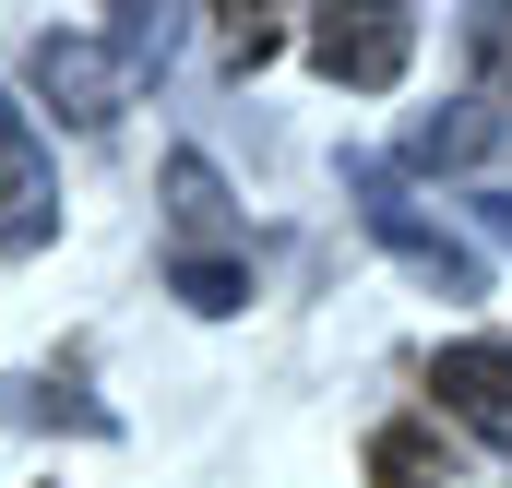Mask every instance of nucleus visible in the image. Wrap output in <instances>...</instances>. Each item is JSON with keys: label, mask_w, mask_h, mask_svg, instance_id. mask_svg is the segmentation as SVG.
Segmentation results:
<instances>
[{"label": "nucleus", "mask_w": 512, "mask_h": 488, "mask_svg": "<svg viewBox=\"0 0 512 488\" xmlns=\"http://www.w3.org/2000/svg\"><path fill=\"white\" fill-rule=\"evenodd\" d=\"M155 60H167V24L155 12H120L108 36H36V84H48V108L72 131H108Z\"/></svg>", "instance_id": "obj_1"}, {"label": "nucleus", "mask_w": 512, "mask_h": 488, "mask_svg": "<svg viewBox=\"0 0 512 488\" xmlns=\"http://www.w3.org/2000/svg\"><path fill=\"white\" fill-rule=\"evenodd\" d=\"M346 191H358V227H370V239H382L393 262L429 286V298H489V262L453 239V227H429V215L405 203V179H393V167H370V155H358V167H346Z\"/></svg>", "instance_id": "obj_2"}, {"label": "nucleus", "mask_w": 512, "mask_h": 488, "mask_svg": "<svg viewBox=\"0 0 512 488\" xmlns=\"http://www.w3.org/2000/svg\"><path fill=\"white\" fill-rule=\"evenodd\" d=\"M60 239V167H48V143L36 120L0 96V262H24V250Z\"/></svg>", "instance_id": "obj_3"}, {"label": "nucleus", "mask_w": 512, "mask_h": 488, "mask_svg": "<svg viewBox=\"0 0 512 488\" xmlns=\"http://www.w3.org/2000/svg\"><path fill=\"white\" fill-rule=\"evenodd\" d=\"M310 60L334 72V84H358V96H382V84H405V60H417V12H322L310 24Z\"/></svg>", "instance_id": "obj_4"}, {"label": "nucleus", "mask_w": 512, "mask_h": 488, "mask_svg": "<svg viewBox=\"0 0 512 488\" xmlns=\"http://www.w3.org/2000/svg\"><path fill=\"white\" fill-rule=\"evenodd\" d=\"M429 393H441V417H465V429L512 465V346H501V334L441 346V358H429Z\"/></svg>", "instance_id": "obj_5"}, {"label": "nucleus", "mask_w": 512, "mask_h": 488, "mask_svg": "<svg viewBox=\"0 0 512 488\" xmlns=\"http://www.w3.org/2000/svg\"><path fill=\"white\" fill-rule=\"evenodd\" d=\"M370 488H453L441 441H429V417H393V429H370Z\"/></svg>", "instance_id": "obj_6"}, {"label": "nucleus", "mask_w": 512, "mask_h": 488, "mask_svg": "<svg viewBox=\"0 0 512 488\" xmlns=\"http://www.w3.org/2000/svg\"><path fill=\"white\" fill-rule=\"evenodd\" d=\"M167 215H179V239L203 250L215 227H227V179H215L203 155H167Z\"/></svg>", "instance_id": "obj_7"}, {"label": "nucleus", "mask_w": 512, "mask_h": 488, "mask_svg": "<svg viewBox=\"0 0 512 488\" xmlns=\"http://www.w3.org/2000/svg\"><path fill=\"white\" fill-rule=\"evenodd\" d=\"M167 286H179L191 310H239V298H251V262H239V250H179Z\"/></svg>", "instance_id": "obj_8"}, {"label": "nucleus", "mask_w": 512, "mask_h": 488, "mask_svg": "<svg viewBox=\"0 0 512 488\" xmlns=\"http://www.w3.org/2000/svg\"><path fill=\"white\" fill-rule=\"evenodd\" d=\"M489 120H501V108H465V120H417V143H405V155H417V167H465V155L489 143Z\"/></svg>", "instance_id": "obj_9"}, {"label": "nucleus", "mask_w": 512, "mask_h": 488, "mask_svg": "<svg viewBox=\"0 0 512 488\" xmlns=\"http://www.w3.org/2000/svg\"><path fill=\"white\" fill-rule=\"evenodd\" d=\"M286 48V24H262V12H227V72H251V60H274Z\"/></svg>", "instance_id": "obj_10"}, {"label": "nucleus", "mask_w": 512, "mask_h": 488, "mask_svg": "<svg viewBox=\"0 0 512 488\" xmlns=\"http://www.w3.org/2000/svg\"><path fill=\"white\" fill-rule=\"evenodd\" d=\"M477 60H489V72H512V12H477Z\"/></svg>", "instance_id": "obj_11"}, {"label": "nucleus", "mask_w": 512, "mask_h": 488, "mask_svg": "<svg viewBox=\"0 0 512 488\" xmlns=\"http://www.w3.org/2000/svg\"><path fill=\"white\" fill-rule=\"evenodd\" d=\"M477 227H489V239L512 250V191H477Z\"/></svg>", "instance_id": "obj_12"}]
</instances>
